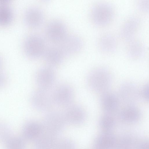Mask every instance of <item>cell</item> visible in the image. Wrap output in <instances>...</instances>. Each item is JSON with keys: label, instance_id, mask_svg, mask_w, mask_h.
<instances>
[{"label": "cell", "instance_id": "cell-23", "mask_svg": "<svg viewBox=\"0 0 149 149\" xmlns=\"http://www.w3.org/2000/svg\"><path fill=\"white\" fill-rule=\"evenodd\" d=\"M24 140L23 138L11 136L5 142L6 149H25Z\"/></svg>", "mask_w": 149, "mask_h": 149}, {"label": "cell", "instance_id": "cell-7", "mask_svg": "<svg viewBox=\"0 0 149 149\" xmlns=\"http://www.w3.org/2000/svg\"><path fill=\"white\" fill-rule=\"evenodd\" d=\"M118 97L126 105H134L140 98L139 90L136 86L130 82H127L120 85Z\"/></svg>", "mask_w": 149, "mask_h": 149}, {"label": "cell", "instance_id": "cell-3", "mask_svg": "<svg viewBox=\"0 0 149 149\" xmlns=\"http://www.w3.org/2000/svg\"><path fill=\"white\" fill-rule=\"evenodd\" d=\"M66 123L63 112L49 111L44 117L42 125L44 131L57 136L63 130Z\"/></svg>", "mask_w": 149, "mask_h": 149}, {"label": "cell", "instance_id": "cell-32", "mask_svg": "<svg viewBox=\"0 0 149 149\" xmlns=\"http://www.w3.org/2000/svg\"><path fill=\"white\" fill-rule=\"evenodd\" d=\"M2 60H1V58L0 57V71H1V66H2Z\"/></svg>", "mask_w": 149, "mask_h": 149}, {"label": "cell", "instance_id": "cell-13", "mask_svg": "<svg viewBox=\"0 0 149 149\" xmlns=\"http://www.w3.org/2000/svg\"><path fill=\"white\" fill-rule=\"evenodd\" d=\"M99 101L104 113L112 115L119 107L120 100L118 96L109 91L101 94Z\"/></svg>", "mask_w": 149, "mask_h": 149}, {"label": "cell", "instance_id": "cell-15", "mask_svg": "<svg viewBox=\"0 0 149 149\" xmlns=\"http://www.w3.org/2000/svg\"><path fill=\"white\" fill-rule=\"evenodd\" d=\"M43 131L42 124L36 121H29L22 128L23 138L27 141H34Z\"/></svg>", "mask_w": 149, "mask_h": 149}, {"label": "cell", "instance_id": "cell-29", "mask_svg": "<svg viewBox=\"0 0 149 149\" xmlns=\"http://www.w3.org/2000/svg\"><path fill=\"white\" fill-rule=\"evenodd\" d=\"M6 81V77L1 71H0V88L3 86L5 84Z\"/></svg>", "mask_w": 149, "mask_h": 149}, {"label": "cell", "instance_id": "cell-26", "mask_svg": "<svg viewBox=\"0 0 149 149\" xmlns=\"http://www.w3.org/2000/svg\"><path fill=\"white\" fill-rule=\"evenodd\" d=\"M55 149H76L73 142L68 139L58 140Z\"/></svg>", "mask_w": 149, "mask_h": 149}, {"label": "cell", "instance_id": "cell-22", "mask_svg": "<svg viewBox=\"0 0 149 149\" xmlns=\"http://www.w3.org/2000/svg\"><path fill=\"white\" fill-rule=\"evenodd\" d=\"M13 17V13L9 4L0 5V25L10 23Z\"/></svg>", "mask_w": 149, "mask_h": 149}, {"label": "cell", "instance_id": "cell-20", "mask_svg": "<svg viewBox=\"0 0 149 149\" xmlns=\"http://www.w3.org/2000/svg\"><path fill=\"white\" fill-rule=\"evenodd\" d=\"M128 42L127 52L130 58L133 59H138L143 56L145 49L141 42L134 39Z\"/></svg>", "mask_w": 149, "mask_h": 149}, {"label": "cell", "instance_id": "cell-27", "mask_svg": "<svg viewBox=\"0 0 149 149\" xmlns=\"http://www.w3.org/2000/svg\"><path fill=\"white\" fill-rule=\"evenodd\" d=\"M140 98L146 102H148L149 100V84H144L139 91Z\"/></svg>", "mask_w": 149, "mask_h": 149}, {"label": "cell", "instance_id": "cell-31", "mask_svg": "<svg viewBox=\"0 0 149 149\" xmlns=\"http://www.w3.org/2000/svg\"><path fill=\"white\" fill-rule=\"evenodd\" d=\"M10 0H0V5L9 4Z\"/></svg>", "mask_w": 149, "mask_h": 149}, {"label": "cell", "instance_id": "cell-24", "mask_svg": "<svg viewBox=\"0 0 149 149\" xmlns=\"http://www.w3.org/2000/svg\"><path fill=\"white\" fill-rule=\"evenodd\" d=\"M115 123L112 115L104 113L100 118L99 125L102 129L108 131L112 129Z\"/></svg>", "mask_w": 149, "mask_h": 149}, {"label": "cell", "instance_id": "cell-6", "mask_svg": "<svg viewBox=\"0 0 149 149\" xmlns=\"http://www.w3.org/2000/svg\"><path fill=\"white\" fill-rule=\"evenodd\" d=\"M52 93L54 104L66 107L72 104L74 97V92L69 85L65 84L60 85Z\"/></svg>", "mask_w": 149, "mask_h": 149}, {"label": "cell", "instance_id": "cell-1", "mask_svg": "<svg viewBox=\"0 0 149 149\" xmlns=\"http://www.w3.org/2000/svg\"><path fill=\"white\" fill-rule=\"evenodd\" d=\"M87 82L91 90L101 94L109 91L111 86L112 79L108 70L104 68H97L89 73Z\"/></svg>", "mask_w": 149, "mask_h": 149}, {"label": "cell", "instance_id": "cell-28", "mask_svg": "<svg viewBox=\"0 0 149 149\" xmlns=\"http://www.w3.org/2000/svg\"><path fill=\"white\" fill-rule=\"evenodd\" d=\"M138 9L141 11L146 13L148 11L149 1L143 0L139 1L137 4Z\"/></svg>", "mask_w": 149, "mask_h": 149}, {"label": "cell", "instance_id": "cell-11", "mask_svg": "<svg viewBox=\"0 0 149 149\" xmlns=\"http://www.w3.org/2000/svg\"><path fill=\"white\" fill-rule=\"evenodd\" d=\"M65 108L63 113L66 123L77 125L84 121L86 114L82 107L77 105L72 104Z\"/></svg>", "mask_w": 149, "mask_h": 149}, {"label": "cell", "instance_id": "cell-21", "mask_svg": "<svg viewBox=\"0 0 149 149\" xmlns=\"http://www.w3.org/2000/svg\"><path fill=\"white\" fill-rule=\"evenodd\" d=\"M116 139L113 135L105 133L100 135L95 143L96 149H112L116 144Z\"/></svg>", "mask_w": 149, "mask_h": 149}, {"label": "cell", "instance_id": "cell-4", "mask_svg": "<svg viewBox=\"0 0 149 149\" xmlns=\"http://www.w3.org/2000/svg\"><path fill=\"white\" fill-rule=\"evenodd\" d=\"M23 48L28 56L31 58L36 59L43 56L46 47L45 42L41 37L32 34L25 40Z\"/></svg>", "mask_w": 149, "mask_h": 149}, {"label": "cell", "instance_id": "cell-10", "mask_svg": "<svg viewBox=\"0 0 149 149\" xmlns=\"http://www.w3.org/2000/svg\"><path fill=\"white\" fill-rule=\"evenodd\" d=\"M59 44L58 47L64 56H70L78 53L81 49L83 45L81 38L72 35H67Z\"/></svg>", "mask_w": 149, "mask_h": 149}, {"label": "cell", "instance_id": "cell-30", "mask_svg": "<svg viewBox=\"0 0 149 149\" xmlns=\"http://www.w3.org/2000/svg\"><path fill=\"white\" fill-rule=\"evenodd\" d=\"M139 149H149L148 142H145L141 144L140 146Z\"/></svg>", "mask_w": 149, "mask_h": 149}, {"label": "cell", "instance_id": "cell-18", "mask_svg": "<svg viewBox=\"0 0 149 149\" xmlns=\"http://www.w3.org/2000/svg\"><path fill=\"white\" fill-rule=\"evenodd\" d=\"M117 41L115 37L110 33H106L98 39L97 45L99 49L105 53H111L116 50Z\"/></svg>", "mask_w": 149, "mask_h": 149}, {"label": "cell", "instance_id": "cell-17", "mask_svg": "<svg viewBox=\"0 0 149 149\" xmlns=\"http://www.w3.org/2000/svg\"><path fill=\"white\" fill-rule=\"evenodd\" d=\"M57 136L44 130L34 141L35 149H55L58 141Z\"/></svg>", "mask_w": 149, "mask_h": 149}, {"label": "cell", "instance_id": "cell-16", "mask_svg": "<svg viewBox=\"0 0 149 149\" xmlns=\"http://www.w3.org/2000/svg\"><path fill=\"white\" fill-rule=\"evenodd\" d=\"M43 56L48 66L52 68L60 64L65 57L58 46L46 47Z\"/></svg>", "mask_w": 149, "mask_h": 149}, {"label": "cell", "instance_id": "cell-5", "mask_svg": "<svg viewBox=\"0 0 149 149\" xmlns=\"http://www.w3.org/2000/svg\"><path fill=\"white\" fill-rule=\"evenodd\" d=\"M31 102L35 109L41 111H49L54 104L52 93L39 88L31 95Z\"/></svg>", "mask_w": 149, "mask_h": 149}, {"label": "cell", "instance_id": "cell-19", "mask_svg": "<svg viewBox=\"0 0 149 149\" xmlns=\"http://www.w3.org/2000/svg\"><path fill=\"white\" fill-rule=\"evenodd\" d=\"M126 106L120 111L119 116L120 119L128 123H133L139 120L141 115L139 109L135 105Z\"/></svg>", "mask_w": 149, "mask_h": 149}, {"label": "cell", "instance_id": "cell-9", "mask_svg": "<svg viewBox=\"0 0 149 149\" xmlns=\"http://www.w3.org/2000/svg\"><path fill=\"white\" fill-rule=\"evenodd\" d=\"M66 27L63 23L57 20L50 22L46 29V34L51 41L59 43L67 36Z\"/></svg>", "mask_w": 149, "mask_h": 149}, {"label": "cell", "instance_id": "cell-25", "mask_svg": "<svg viewBox=\"0 0 149 149\" xmlns=\"http://www.w3.org/2000/svg\"><path fill=\"white\" fill-rule=\"evenodd\" d=\"M12 130L7 125L0 122V142H5L11 136Z\"/></svg>", "mask_w": 149, "mask_h": 149}, {"label": "cell", "instance_id": "cell-14", "mask_svg": "<svg viewBox=\"0 0 149 149\" xmlns=\"http://www.w3.org/2000/svg\"><path fill=\"white\" fill-rule=\"evenodd\" d=\"M24 21L29 27L35 29L39 27L43 23L44 15L39 8L31 7L26 11L24 16Z\"/></svg>", "mask_w": 149, "mask_h": 149}, {"label": "cell", "instance_id": "cell-8", "mask_svg": "<svg viewBox=\"0 0 149 149\" xmlns=\"http://www.w3.org/2000/svg\"><path fill=\"white\" fill-rule=\"evenodd\" d=\"M56 76L53 68L49 66L39 69L35 75V80L38 88L49 90L53 86Z\"/></svg>", "mask_w": 149, "mask_h": 149}, {"label": "cell", "instance_id": "cell-12", "mask_svg": "<svg viewBox=\"0 0 149 149\" xmlns=\"http://www.w3.org/2000/svg\"><path fill=\"white\" fill-rule=\"evenodd\" d=\"M141 24L139 18L132 16L124 22L120 29V35L124 40L129 41L134 39Z\"/></svg>", "mask_w": 149, "mask_h": 149}, {"label": "cell", "instance_id": "cell-2", "mask_svg": "<svg viewBox=\"0 0 149 149\" xmlns=\"http://www.w3.org/2000/svg\"><path fill=\"white\" fill-rule=\"evenodd\" d=\"M90 16L93 23L100 26L109 24L114 16L112 6L106 3H98L93 6L91 10Z\"/></svg>", "mask_w": 149, "mask_h": 149}]
</instances>
